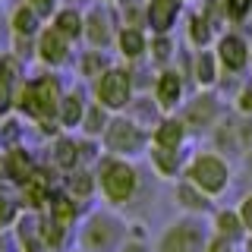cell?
I'll return each instance as SVG.
<instances>
[{
    "instance_id": "cell-1",
    "label": "cell",
    "mask_w": 252,
    "mask_h": 252,
    "mask_svg": "<svg viewBox=\"0 0 252 252\" xmlns=\"http://www.w3.org/2000/svg\"><path fill=\"white\" fill-rule=\"evenodd\" d=\"M60 98H63V85L57 76L44 73V76H32L19 85L16 94V114L26 123L38 126L41 132H63L57 123V110H60Z\"/></svg>"
},
{
    "instance_id": "cell-2",
    "label": "cell",
    "mask_w": 252,
    "mask_h": 252,
    "mask_svg": "<svg viewBox=\"0 0 252 252\" xmlns=\"http://www.w3.org/2000/svg\"><path fill=\"white\" fill-rule=\"evenodd\" d=\"M94 177H98V195L107 208H129L142 192V173L132 158L104 152L94 164Z\"/></svg>"
},
{
    "instance_id": "cell-3",
    "label": "cell",
    "mask_w": 252,
    "mask_h": 252,
    "mask_svg": "<svg viewBox=\"0 0 252 252\" xmlns=\"http://www.w3.org/2000/svg\"><path fill=\"white\" fill-rule=\"evenodd\" d=\"M126 236H129V220H123L114 208H94L79 224L76 249H82V252H120Z\"/></svg>"
},
{
    "instance_id": "cell-4",
    "label": "cell",
    "mask_w": 252,
    "mask_h": 252,
    "mask_svg": "<svg viewBox=\"0 0 252 252\" xmlns=\"http://www.w3.org/2000/svg\"><path fill=\"white\" fill-rule=\"evenodd\" d=\"M183 180H189L195 189H202V192L211 195V199H220L233 183V164H230V158L224 152L205 148V152H195L189 158Z\"/></svg>"
},
{
    "instance_id": "cell-5",
    "label": "cell",
    "mask_w": 252,
    "mask_h": 252,
    "mask_svg": "<svg viewBox=\"0 0 252 252\" xmlns=\"http://www.w3.org/2000/svg\"><path fill=\"white\" fill-rule=\"evenodd\" d=\"M211 240V227L202 218L180 215L170 220L155 240V252H205Z\"/></svg>"
},
{
    "instance_id": "cell-6",
    "label": "cell",
    "mask_w": 252,
    "mask_h": 252,
    "mask_svg": "<svg viewBox=\"0 0 252 252\" xmlns=\"http://www.w3.org/2000/svg\"><path fill=\"white\" fill-rule=\"evenodd\" d=\"M101 148L107 155H120V158L148 155V148H152V129L136 123L129 114H114L107 132L101 136Z\"/></svg>"
},
{
    "instance_id": "cell-7",
    "label": "cell",
    "mask_w": 252,
    "mask_h": 252,
    "mask_svg": "<svg viewBox=\"0 0 252 252\" xmlns=\"http://www.w3.org/2000/svg\"><path fill=\"white\" fill-rule=\"evenodd\" d=\"M92 98L104 110H110V114H126L132 107V101H136L132 73L123 66H110L104 76H98L92 82Z\"/></svg>"
},
{
    "instance_id": "cell-8",
    "label": "cell",
    "mask_w": 252,
    "mask_h": 252,
    "mask_svg": "<svg viewBox=\"0 0 252 252\" xmlns=\"http://www.w3.org/2000/svg\"><path fill=\"white\" fill-rule=\"evenodd\" d=\"M145 158H148V164H152L155 177L167 180V183H177V180H183L186 164H189L192 155H186V148H158V145H152Z\"/></svg>"
},
{
    "instance_id": "cell-9",
    "label": "cell",
    "mask_w": 252,
    "mask_h": 252,
    "mask_svg": "<svg viewBox=\"0 0 252 252\" xmlns=\"http://www.w3.org/2000/svg\"><path fill=\"white\" fill-rule=\"evenodd\" d=\"M152 98L158 101V107H161L164 114H177V110L183 107V98H186L183 76H180L177 69H164V73H158Z\"/></svg>"
},
{
    "instance_id": "cell-10",
    "label": "cell",
    "mask_w": 252,
    "mask_h": 252,
    "mask_svg": "<svg viewBox=\"0 0 252 252\" xmlns=\"http://www.w3.org/2000/svg\"><path fill=\"white\" fill-rule=\"evenodd\" d=\"M173 205H177L180 215H192V218L215 215V199L205 195L202 189H195L189 180H177L173 183Z\"/></svg>"
},
{
    "instance_id": "cell-11",
    "label": "cell",
    "mask_w": 252,
    "mask_h": 252,
    "mask_svg": "<svg viewBox=\"0 0 252 252\" xmlns=\"http://www.w3.org/2000/svg\"><path fill=\"white\" fill-rule=\"evenodd\" d=\"M183 120L189 123V129H215V126L224 120L220 117V107H218V98L205 89L199 98L189 101V107H183Z\"/></svg>"
},
{
    "instance_id": "cell-12",
    "label": "cell",
    "mask_w": 252,
    "mask_h": 252,
    "mask_svg": "<svg viewBox=\"0 0 252 252\" xmlns=\"http://www.w3.org/2000/svg\"><path fill=\"white\" fill-rule=\"evenodd\" d=\"M189 123L183 120V117H173V114H164L161 120H158V126L152 129V145L158 148H186V139H189Z\"/></svg>"
},
{
    "instance_id": "cell-13",
    "label": "cell",
    "mask_w": 252,
    "mask_h": 252,
    "mask_svg": "<svg viewBox=\"0 0 252 252\" xmlns=\"http://www.w3.org/2000/svg\"><path fill=\"white\" fill-rule=\"evenodd\" d=\"M92 98H85L82 89H73V92H63L60 98V110H57V123L63 132H76L82 129V120H85V110H89Z\"/></svg>"
},
{
    "instance_id": "cell-14",
    "label": "cell",
    "mask_w": 252,
    "mask_h": 252,
    "mask_svg": "<svg viewBox=\"0 0 252 252\" xmlns=\"http://www.w3.org/2000/svg\"><path fill=\"white\" fill-rule=\"evenodd\" d=\"M69 44L73 41L60 29H44L41 38H38V60L47 63V66H60L69 57Z\"/></svg>"
},
{
    "instance_id": "cell-15",
    "label": "cell",
    "mask_w": 252,
    "mask_h": 252,
    "mask_svg": "<svg viewBox=\"0 0 252 252\" xmlns=\"http://www.w3.org/2000/svg\"><path fill=\"white\" fill-rule=\"evenodd\" d=\"M218 60H220V66L227 69V73H243L246 69V63H249V44L243 41L240 35H224L218 41Z\"/></svg>"
},
{
    "instance_id": "cell-16",
    "label": "cell",
    "mask_w": 252,
    "mask_h": 252,
    "mask_svg": "<svg viewBox=\"0 0 252 252\" xmlns=\"http://www.w3.org/2000/svg\"><path fill=\"white\" fill-rule=\"evenodd\" d=\"M6 158V177H10V183L13 186H22L26 180L35 173L41 164H38V158L29 152L26 145H19V148H10V152H3Z\"/></svg>"
},
{
    "instance_id": "cell-17",
    "label": "cell",
    "mask_w": 252,
    "mask_h": 252,
    "mask_svg": "<svg viewBox=\"0 0 252 252\" xmlns=\"http://www.w3.org/2000/svg\"><path fill=\"white\" fill-rule=\"evenodd\" d=\"M63 189H66L76 202H92L94 195H98V177H94V167H76V170L63 173Z\"/></svg>"
},
{
    "instance_id": "cell-18",
    "label": "cell",
    "mask_w": 252,
    "mask_h": 252,
    "mask_svg": "<svg viewBox=\"0 0 252 252\" xmlns=\"http://www.w3.org/2000/svg\"><path fill=\"white\" fill-rule=\"evenodd\" d=\"M211 233L227 236V240L240 243V246L249 236L246 224H243V218H240V208H215V215H211Z\"/></svg>"
},
{
    "instance_id": "cell-19",
    "label": "cell",
    "mask_w": 252,
    "mask_h": 252,
    "mask_svg": "<svg viewBox=\"0 0 252 252\" xmlns=\"http://www.w3.org/2000/svg\"><path fill=\"white\" fill-rule=\"evenodd\" d=\"M177 13H180V3L177 0H152L148 3V26H152L155 32H170L173 22H177Z\"/></svg>"
},
{
    "instance_id": "cell-20",
    "label": "cell",
    "mask_w": 252,
    "mask_h": 252,
    "mask_svg": "<svg viewBox=\"0 0 252 252\" xmlns=\"http://www.w3.org/2000/svg\"><path fill=\"white\" fill-rule=\"evenodd\" d=\"M110 120H114V114H110V110H104L98 101L92 98L89 110H85V120H82V129H79V136H85V139H101V136L107 132Z\"/></svg>"
},
{
    "instance_id": "cell-21",
    "label": "cell",
    "mask_w": 252,
    "mask_h": 252,
    "mask_svg": "<svg viewBox=\"0 0 252 252\" xmlns=\"http://www.w3.org/2000/svg\"><path fill=\"white\" fill-rule=\"evenodd\" d=\"M19 145H26V120L19 114L0 117V152H10Z\"/></svg>"
},
{
    "instance_id": "cell-22",
    "label": "cell",
    "mask_w": 252,
    "mask_h": 252,
    "mask_svg": "<svg viewBox=\"0 0 252 252\" xmlns=\"http://www.w3.org/2000/svg\"><path fill=\"white\" fill-rule=\"evenodd\" d=\"M22 202H19V195L10 192L6 186H0V233H10L16 230V224H19V218H22Z\"/></svg>"
},
{
    "instance_id": "cell-23",
    "label": "cell",
    "mask_w": 252,
    "mask_h": 252,
    "mask_svg": "<svg viewBox=\"0 0 252 252\" xmlns=\"http://www.w3.org/2000/svg\"><path fill=\"white\" fill-rule=\"evenodd\" d=\"M220 60H218V54H211V51H202L199 57H195V82L202 85V89H215L218 85V79H220Z\"/></svg>"
},
{
    "instance_id": "cell-24",
    "label": "cell",
    "mask_w": 252,
    "mask_h": 252,
    "mask_svg": "<svg viewBox=\"0 0 252 252\" xmlns=\"http://www.w3.org/2000/svg\"><path fill=\"white\" fill-rule=\"evenodd\" d=\"M117 47H120V54L126 60H139L142 54L148 51V41H145V35H142L139 29H123L120 38H117Z\"/></svg>"
},
{
    "instance_id": "cell-25",
    "label": "cell",
    "mask_w": 252,
    "mask_h": 252,
    "mask_svg": "<svg viewBox=\"0 0 252 252\" xmlns=\"http://www.w3.org/2000/svg\"><path fill=\"white\" fill-rule=\"evenodd\" d=\"M26 82V79H22ZM19 79L10 73H0V117L16 114V94H19Z\"/></svg>"
},
{
    "instance_id": "cell-26",
    "label": "cell",
    "mask_w": 252,
    "mask_h": 252,
    "mask_svg": "<svg viewBox=\"0 0 252 252\" xmlns=\"http://www.w3.org/2000/svg\"><path fill=\"white\" fill-rule=\"evenodd\" d=\"M54 29H60L69 41H76V38L85 35V22H82V16H79L76 10H60L57 19H54Z\"/></svg>"
},
{
    "instance_id": "cell-27",
    "label": "cell",
    "mask_w": 252,
    "mask_h": 252,
    "mask_svg": "<svg viewBox=\"0 0 252 252\" xmlns=\"http://www.w3.org/2000/svg\"><path fill=\"white\" fill-rule=\"evenodd\" d=\"M38 22H41V16L32 10L29 3H26V6H19V10L13 13V32H16L19 38L35 35V32H38Z\"/></svg>"
},
{
    "instance_id": "cell-28",
    "label": "cell",
    "mask_w": 252,
    "mask_h": 252,
    "mask_svg": "<svg viewBox=\"0 0 252 252\" xmlns=\"http://www.w3.org/2000/svg\"><path fill=\"white\" fill-rule=\"evenodd\" d=\"M110 69V63L104 54H98V51H92V54H85L82 57V66H79V73H82V79H89V82H94L98 76H104Z\"/></svg>"
},
{
    "instance_id": "cell-29",
    "label": "cell",
    "mask_w": 252,
    "mask_h": 252,
    "mask_svg": "<svg viewBox=\"0 0 252 252\" xmlns=\"http://www.w3.org/2000/svg\"><path fill=\"white\" fill-rule=\"evenodd\" d=\"M120 252H155L152 240H148V233H145V227H142V224H129V236H126V243H123Z\"/></svg>"
},
{
    "instance_id": "cell-30",
    "label": "cell",
    "mask_w": 252,
    "mask_h": 252,
    "mask_svg": "<svg viewBox=\"0 0 252 252\" xmlns=\"http://www.w3.org/2000/svg\"><path fill=\"white\" fill-rule=\"evenodd\" d=\"M85 35H89V41L92 47H104L107 44V22L101 19V13H92V19H89V29H85Z\"/></svg>"
},
{
    "instance_id": "cell-31",
    "label": "cell",
    "mask_w": 252,
    "mask_h": 252,
    "mask_svg": "<svg viewBox=\"0 0 252 252\" xmlns=\"http://www.w3.org/2000/svg\"><path fill=\"white\" fill-rule=\"evenodd\" d=\"M205 252H243V249H240V243L227 240V236H218V233H211V240H208V249H205Z\"/></svg>"
},
{
    "instance_id": "cell-32",
    "label": "cell",
    "mask_w": 252,
    "mask_h": 252,
    "mask_svg": "<svg viewBox=\"0 0 252 252\" xmlns=\"http://www.w3.org/2000/svg\"><path fill=\"white\" fill-rule=\"evenodd\" d=\"M236 114H243V117H252V85H246L240 94H236Z\"/></svg>"
},
{
    "instance_id": "cell-33",
    "label": "cell",
    "mask_w": 252,
    "mask_h": 252,
    "mask_svg": "<svg viewBox=\"0 0 252 252\" xmlns=\"http://www.w3.org/2000/svg\"><path fill=\"white\" fill-rule=\"evenodd\" d=\"M224 3H227V16H230V19H243V16L249 13L252 0H224Z\"/></svg>"
},
{
    "instance_id": "cell-34",
    "label": "cell",
    "mask_w": 252,
    "mask_h": 252,
    "mask_svg": "<svg viewBox=\"0 0 252 252\" xmlns=\"http://www.w3.org/2000/svg\"><path fill=\"white\" fill-rule=\"evenodd\" d=\"M170 51H173V44H170V38H155L152 41V54H155V60H167L170 57Z\"/></svg>"
},
{
    "instance_id": "cell-35",
    "label": "cell",
    "mask_w": 252,
    "mask_h": 252,
    "mask_svg": "<svg viewBox=\"0 0 252 252\" xmlns=\"http://www.w3.org/2000/svg\"><path fill=\"white\" fill-rule=\"evenodd\" d=\"M236 208H240V218H243V224H246V230L252 233V192H246V195H243Z\"/></svg>"
},
{
    "instance_id": "cell-36",
    "label": "cell",
    "mask_w": 252,
    "mask_h": 252,
    "mask_svg": "<svg viewBox=\"0 0 252 252\" xmlns=\"http://www.w3.org/2000/svg\"><path fill=\"white\" fill-rule=\"evenodd\" d=\"M208 38H211L208 22H205V19H195V22H192V41H195V44H208Z\"/></svg>"
},
{
    "instance_id": "cell-37",
    "label": "cell",
    "mask_w": 252,
    "mask_h": 252,
    "mask_svg": "<svg viewBox=\"0 0 252 252\" xmlns=\"http://www.w3.org/2000/svg\"><path fill=\"white\" fill-rule=\"evenodd\" d=\"M29 6L44 19V16H51V10H54V0H29Z\"/></svg>"
},
{
    "instance_id": "cell-38",
    "label": "cell",
    "mask_w": 252,
    "mask_h": 252,
    "mask_svg": "<svg viewBox=\"0 0 252 252\" xmlns=\"http://www.w3.org/2000/svg\"><path fill=\"white\" fill-rule=\"evenodd\" d=\"M3 183H10V177H6V158H3V152H0V186Z\"/></svg>"
},
{
    "instance_id": "cell-39",
    "label": "cell",
    "mask_w": 252,
    "mask_h": 252,
    "mask_svg": "<svg viewBox=\"0 0 252 252\" xmlns=\"http://www.w3.org/2000/svg\"><path fill=\"white\" fill-rule=\"evenodd\" d=\"M240 249H243V252H252V233L246 236V240H243V246H240Z\"/></svg>"
}]
</instances>
